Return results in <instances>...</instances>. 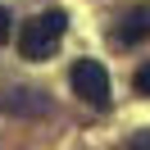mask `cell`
Wrapping results in <instances>:
<instances>
[{
    "label": "cell",
    "mask_w": 150,
    "mask_h": 150,
    "mask_svg": "<svg viewBox=\"0 0 150 150\" xmlns=\"http://www.w3.org/2000/svg\"><path fill=\"white\" fill-rule=\"evenodd\" d=\"M0 105H5L9 114H46V109H50V100H46L41 91H14V96H5Z\"/></svg>",
    "instance_id": "cell-4"
},
{
    "label": "cell",
    "mask_w": 150,
    "mask_h": 150,
    "mask_svg": "<svg viewBox=\"0 0 150 150\" xmlns=\"http://www.w3.org/2000/svg\"><path fill=\"white\" fill-rule=\"evenodd\" d=\"M132 86H137V96H150V59L137 68V77H132Z\"/></svg>",
    "instance_id": "cell-5"
},
{
    "label": "cell",
    "mask_w": 150,
    "mask_h": 150,
    "mask_svg": "<svg viewBox=\"0 0 150 150\" xmlns=\"http://www.w3.org/2000/svg\"><path fill=\"white\" fill-rule=\"evenodd\" d=\"M68 82H73V96H82L91 109H109V73L100 59H77L68 68Z\"/></svg>",
    "instance_id": "cell-2"
},
{
    "label": "cell",
    "mask_w": 150,
    "mask_h": 150,
    "mask_svg": "<svg viewBox=\"0 0 150 150\" xmlns=\"http://www.w3.org/2000/svg\"><path fill=\"white\" fill-rule=\"evenodd\" d=\"M127 146H141V150H150V127H146V132H137V137H132Z\"/></svg>",
    "instance_id": "cell-7"
},
{
    "label": "cell",
    "mask_w": 150,
    "mask_h": 150,
    "mask_svg": "<svg viewBox=\"0 0 150 150\" xmlns=\"http://www.w3.org/2000/svg\"><path fill=\"white\" fill-rule=\"evenodd\" d=\"M5 41H14V28H9V9L0 5V46H5Z\"/></svg>",
    "instance_id": "cell-6"
},
{
    "label": "cell",
    "mask_w": 150,
    "mask_h": 150,
    "mask_svg": "<svg viewBox=\"0 0 150 150\" xmlns=\"http://www.w3.org/2000/svg\"><path fill=\"white\" fill-rule=\"evenodd\" d=\"M64 32H68V14H64V9H46V14H32V18L18 28L14 46H18V55H23V59L41 64V59H50V55L59 50Z\"/></svg>",
    "instance_id": "cell-1"
},
{
    "label": "cell",
    "mask_w": 150,
    "mask_h": 150,
    "mask_svg": "<svg viewBox=\"0 0 150 150\" xmlns=\"http://www.w3.org/2000/svg\"><path fill=\"white\" fill-rule=\"evenodd\" d=\"M146 37H150V14L146 9H132L127 18H118V28H114V41H118V46H141Z\"/></svg>",
    "instance_id": "cell-3"
}]
</instances>
